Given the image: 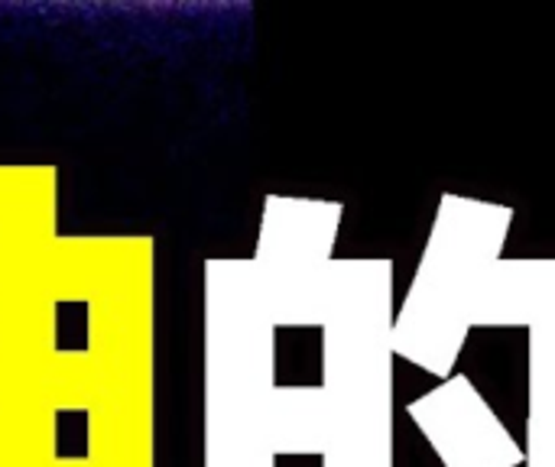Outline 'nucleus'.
Listing matches in <instances>:
<instances>
[{
	"label": "nucleus",
	"instance_id": "nucleus-2",
	"mask_svg": "<svg viewBox=\"0 0 555 467\" xmlns=\"http://www.w3.org/2000/svg\"><path fill=\"white\" fill-rule=\"evenodd\" d=\"M442 467H524V449L468 374H452L406 406Z\"/></svg>",
	"mask_w": 555,
	"mask_h": 467
},
{
	"label": "nucleus",
	"instance_id": "nucleus-4",
	"mask_svg": "<svg viewBox=\"0 0 555 467\" xmlns=\"http://www.w3.org/2000/svg\"><path fill=\"white\" fill-rule=\"evenodd\" d=\"M530 332V416L527 467H555V296L527 325Z\"/></svg>",
	"mask_w": 555,
	"mask_h": 467
},
{
	"label": "nucleus",
	"instance_id": "nucleus-1",
	"mask_svg": "<svg viewBox=\"0 0 555 467\" xmlns=\"http://www.w3.org/2000/svg\"><path fill=\"white\" fill-rule=\"evenodd\" d=\"M517 211L511 205L446 192L436 208L416 276L393 315L390 348L436 377L455 374L472 335V299L481 276L504 260Z\"/></svg>",
	"mask_w": 555,
	"mask_h": 467
},
{
	"label": "nucleus",
	"instance_id": "nucleus-3",
	"mask_svg": "<svg viewBox=\"0 0 555 467\" xmlns=\"http://www.w3.org/2000/svg\"><path fill=\"white\" fill-rule=\"evenodd\" d=\"M555 296V260H498L472 299V328H527Z\"/></svg>",
	"mask_w": 555,
	"mask_h": 467
}]
</instances>
